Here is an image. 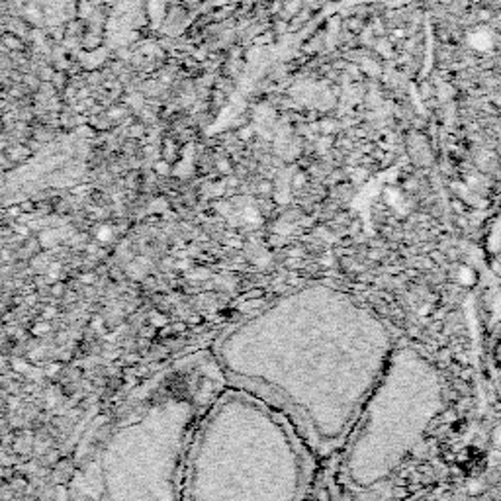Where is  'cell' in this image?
<instances>
[{"label": "cell", "instance_id": "cell-1", "mask_svg": "<svg viewBox=\"0 0 501 501\" xmlns=\"http://www.w3.org/2000/svg\"><path fill=\"white\" fill-rule=\"evenodd\" d=\"M4 44H6V46H10L12 49H16V47H20V42L16 39V35H10V34L4 35Z\"/></svg>", "mask_w": 501, "mask_h": 501}]
</instances>
